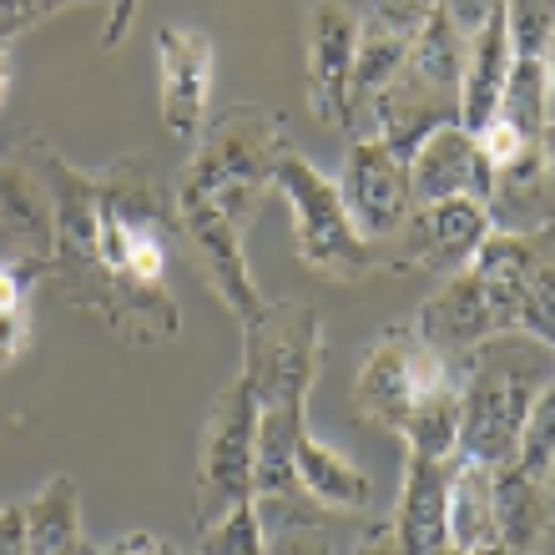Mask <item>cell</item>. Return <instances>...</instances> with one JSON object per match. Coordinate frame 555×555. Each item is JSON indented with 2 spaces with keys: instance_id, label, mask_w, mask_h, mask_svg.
<instances>
[{
  "instance_id": "cell-1",
  "label": "cell",
  "mask_w": 555,
  "mask_h": 555,
  "mask_svg": "<svg viewBox=\"0 0 555 555\" xmlns=\"http://www.w3.org/2000/svg\"><path fill=\"white\" fill-rule=\"evenodd\" d=\"M56 192V243L46 278L61 304L102 319L127 344H167L182 308L167 288V237L177 233V197L146 172L142 157H117L81 172L46 146Z\"/></svg>"
},
{
  "instance_id": "cell-2",
  "label": "cell",
  "mask_w": 555,
  "mask_h": 555,
  "mask_svg": "<svg viewBox=\"0 0 555 555\" xmlns=\"http://www.w3.org/2000/svg\"><path fill=\"white\" fill-rule=\"evenodd\" d=\"M551 379L555 349L520 328L475 344L465 353V379H460V460L490 469L515 460L520 424Z\"/></svg>"
},
{
  "instance_id": "cell-3",
  "label": "cell",
  "mask_w": 555,
  "mask_h": 555,
  "mask_svg": "<svg viewBox=\"0 0 555 555\" xmlns=\"http://www.w3.org/2000/svg\"><path fill=\"white\" fill-rule=\"evenodd\" d=\"M293 152L288 121L273 117L268 106H228L222 117L203 127V137L192 142V162L177 177L182 197H207L222 207L237 228H248L263 192L273 188L278 162Z\"/></svg>"
},
{
  "instance_id": "cell-4",
  "label": "cell",
  "mask_w": 555,
  "mask_h": 555,
  "mask_svg": "<svg viewBox=\"0 0 555 555\" xmlns=\"http://www.w3.org/2000/svg\"><path fill=\"white\" fill-rule=\"evenodd\" d=\"M273 188L288 197L293 248H298V263L308 273L334 278V283H359V278L379 273V248L353 228L349 207L338 197V182L323 177L304 152H288L278 162Z\"/></svg>"
},
{
  "instance_id": "cell-5",
  "label": "cell",
  "mask_w": 555,
  "mask_h": 555,
  "mask_svg": "<svg viewBox=\"0 0 555 555\" xmlns=\"http://www.w3.org/2000/svg\"><path fill=\"white\" fill-rule=\"evenodd\" d=\"M323 323L308 304H273L243 323V364L237 374L253 384L258 404H308L319 384Z\"/></svg>"
},
{
  "instance_id": "cell-6",
  "label": "cell",
  "mask_w": 555,
  "mask_h": 555,
  "mask_svg": "<svg viewBox=\"0 0 555 555\" xmlns=\"http://www.w3.org/2000/svg\"><path fill=\"white\" fill-rule=\"evenodd\" d=\"M444 384H454L450 359H439L414 328H389L369 349L364 369L353 379V414L399 435L414 404L429 399L435 389H444Z\"/></svg>"
},
{
  "instance_id": "cell-7",
  "label": "cell",
  "mask_w": 555,
  "mask_h": 555,
  "mask_svg": "<svg viewBox=\"0 0 555 555\" xmlns=\"http://www.w3.org/2000/svg\"><path fill=\"white\" fill-rule=\"evenodd\" d=\"M258 395L243 374L228 379L203 429V505L207 511H228L233 500H253V454H258Z\"/></svg>"
},
{
  "instance_id": "cell-8",
  "label": "cell",
  "mask_w": 555,
  "mask_h": 555,
  "mask_svg": "<svg viewBox=\"0 0 555 555\" xmlns=\"http://www.w3.org/2000/svg\"><path fill=\"white\" fill-rule=\"evenodd\" d=\"M495 233L490 212L469 197H450L435 207H414L410 222L389 243H379V268H410V273H460L480 243Z\"/></svg>"
},
{
  "instance_id": "cell-9",
  "label": "cell",
  "mask_w": 555,
  "mask_h": 555,
  "mask_svg": "<svg viewBox=\"0 0 555 555\" xmlns=\"http://www.w3.org/2000/svg\"><path fill=\"white\" fill-rule=\"evenodd\" d=\"M0 237L11 243L15 263L46 278L51 243H56V192L46 172V142L0 152Z\"/></svg>"
},
{
  "instance_id": "cell-10",
  "label": "cell",
  "mask_w": 555,
  "mask_h": 555,
  "mask_svg": "<svg viewBox=\"0 0 555 555\" xmlns=\"http://www.w3.org/2000/svg\"><path fill=\"white\" fill-rule=\"evenodd\" d=\"M177 197V233L188 237L192 258L203 263V278L212 283V293L222 298V308L237 319V328L248 319H258L268 308V298L258 293V283H253L248 273V253H243V233L248 228H237L222 207H212L207 197H182V192H172Z\"/></svg>"
},
{
  "instance_id": "cell-11",
  "label": "cell",
  "mask_w": 555,
  "mask_h": 555,
  "mask_svg": "<svg viewBox=\"0 0 555 555\" xmlns=\"http://www.w3.org/2000/svg\"><path fill=\"white\" fill-rule=\"evenodd\" d=\"M338 197L349 207L353 228L379 248L410 222L414 212V192H410V162L395 157L379 137H364V142H349L344 152V172L334 177Z\"/></svg>"
},
{
  "instance_id": "cell-12",
  "label": "cell",
  "mask_w": 555,
  "mask_h": 555,
  "mask_svg": "<svg viewBox=\"0 0 555 555\" xmlns=\"http://www.w3.org/2000/svg\"><path fill=\"white\" fill-rule=\"evenodd\" d=\"M359 30H364V21L349 0H308V112L334 132H344L353 121L349 87Z\"/></svg>"
},
{
  "instance_id": "cell-13",
  "label": "cell",
  "mask_w": 555,
  "mask_h": 555,
  "mask_svg": "<svg viewBox=\"0 0 555 555\" xmlns=\"http://www.w3.org/2000/svg\"><path fill=\"white\" fill-rule=\"evenodd\" d=\"M212 66H218V51L203 30L192 26H157V106L162 121L177 142H197L207 117V102H212Z\"/></svg>"
},
{
  "instance_id": "cell-14",
  "label": "cell",
  "mask_w": 555,
  "mask_h": 555,
  "mask_svg": "<svg viewBox=\"0 0 555 555\" xmlns=\"http://www.w3.org/2000/svg\"><path fill=\"white\" fill-rule=\"evenodd\" d=\"M495 188V167L485 162L475 132H465L460 121L439 127L420 142V152L410 157V192L414 207H435L450 197H469V203H490Z\"/></svg>"
},
{
  "instance_id": "cell-15",
  "label": "cell",
  "mask_w": 555,
  "mask_h": 555,
  "mask_svg": "<svg viewBox=\"0 0 555 555\" xmlns=\"http://www.w3.org/2000/svg\"><path fill=\"white\" fill-rule=\"evenodd\" d=\"M414 334H420L439 359H450V364L465 359V353L475 349V344H485L490 334H500L480 278L469 273V268L450 273V283H444L435 298H424L420 319H414Z\"/></svg>"
},
{
  "instance_id": "cell-16",
  "label": "cell",
  "mask_w": 555,
  "mask_h": 555,
  "mask_svg": "<svg viewBox=\"0 0 555 555\" xmlns=\"http://www.w3.org/2000/svg\"><path fill=\"white\" fill-rule=\"evenodd\" d=\"M450 460H424V454L404 450V490L395 505V535L399 555H439L450 545Z\"/></svg>"
},
{
  "instance_id": "cell-17",
  "label": "cell",
  "mask_w": 555,
  "mask_h": 555,
  "mask_svg": "<svg viewBox=\"0 0 555 555\" xmlns=\"http://www.w3.org/2000/svg\"><path fill=\"white\" fill-rule=\"evenodd\" d=\"M511 61H515V46H511V30H505V11H500L490 26H480L469 36L465 81H460V127L465 132H480V127L495 121Z\"/></svg>"
},
{
  "instance_id": "cell-18",
  "label": "cell",
  "mask_w": 555,
  "mask_h": 555,
  "mask_svg": "<svg viewBox=\"0 0 555 555\" xmlns=\"http://www.w3.org/2000/svg\"><path fill=\"white\" fill-rule=\"evenodd\" d=\"M293 475H298V490H304L313 505H323L328 515H353V511H369L374 500V485L349 454H338L328 439L308 435L298 439V454H293Z\"/></svg>"
},
{
  "instance_id": "cell-19",
  "label": "cell",
  "mask_w": 555,
  "mask_h": 555,
  "mask_svg": "<svg viewBox=\"0 0 555 555\" xmlns=\"http://www.w3.org/2000/svg\"><path fill=\"white\" fill-rule=\"evenodd\" d=\"M444 515H450V545L454 551L469 555V551H480V545L500 541V530H495V469L454 454Z\"/></svg>"
},
{
  "instance_id": "cell-20",
  "label": "cell",
  "mask_w": 555,
  "mask_h": 555,
  "mask_svg": "<svg viewBox=\"0 0 555 555\" xmlns=\"http://www.w3.org/2000/svg\"><path fill=\"white\" fill-rule=\"evenodd\" d=\"M551 500H545V480L520 469L515 460L495 465V530L500 545H511L515 555H530V545L541 541V530L551 526Z\"/></svg>"
},
{
  "instance_id": "cell-21",
  "label": "cell",
  "mask_w": 555,
  "mask_h": 555,
  "mask_svg": "<svg viewBox=\"0 0 555 555\" xmlns=\"http://www.w3.org/2000/svg\"><path fill=\"white\" fill-rule=\"evenodd\" d=\"M26 505L30 555H81V495L72 475H51Z\"/></svg>"
},
{
  "instance_id": "cell-22",
  "label": "cell",
  "mask_w": 555,
  "mask_h": 555,
  "mask_svg": "<svg viewBox=\"0 0 555 555\" xmlns=\"http://www.w3.org/2000/svg\"><path fill=\"white\" fill-rule=\"evenodd\" d=\"M500 121H511L530 146H541L551 132V76H545V56H515L505 91H500Z\"/></svg>"
},
{
  "instance_id": "cell-23",
  "label": "cell",
  "mask_w": 555,
  "mask_h": 555,
  "mask_svg": "<svg viewBox=\"0 0 555 555\" xmlns=\"http://www.w3.org/2000/svg\"><path fill=\"white\" fill-rule=\"evenodd\" d=\"M465 51H469V36H460L450 15L435 5L429 21L420 26V36L410 41V61H404V66H410L420 81H429V87L460 96V81H465Z\"/></svg>"
},
{
  "instance_id": "cell-24",
  "label": "cell",
  "mask_w": 555,
  "mask_h": 555,
  "mask_svg": "<svg viewBox=\"0 0 555 555\" xmlns=\"http://www.w3.org/2000/svg\"><path fill=\"white\" fill-rule=\"evenodd\" d=\"M404 61H410V41L395 36V30L369 26L364 21V30H359V56H353V87H349L353 117H359L364 106L379 102V91L404 72Z\"/></svg>"
},
{
  "instance_id": "cell-25",
  "label": "cell",
  "mask_w": 555,
  "mask_h": 555,
  "mask_svg": "<svg viewBox=\"0 0 555 555\" xmlns=\"http://www.w3.org/2000/svg\"><path fill=\"white\" fill-rule=\"evenodd\" d=\"M197 555H268V526L258 515V500H233L228 511L212 515Z\"/></svg>"
},
{
  "instance_id": "cell-26",
  "label": "cell",
  "mask_w": 555,
  "mask_h": 555,
  "mask_svg": "<svg viewBox=\"0 0 555 555\" xmlns=\"http://www.w3.org/2000/svg\"><path fill=\"white\" fill-rule=\"evenodd\" d=\"M36 268L26 263H0V369H11L30 344V313H26V293L36 283Z\"/></svg>"
},
{
  "instance_id": "cell-27",
  "label": "cell",
  "mask_w": 555,
  "mask_h": 555,
  "mask_svg": "<svg viewBox=\"0 0 555 555\" xmlns=\"http://www.w3.org/2000/svg\"><path fill=\"white\" fill-rule=\"evenodd\" d=\"M555 454V379L545 384L535 404H530L526 424H520V444H515V465L530 469V475H541L545 480V465H551Z\"/></svg>"
},
{
  "instance_id": "cell-28",
  "label": "cell",
  "mask_w": 555,
  "mask_h": 555,
  "mask_svg": "<svg viewBox=\"0 0 555 555\" xmlns=\"http://www.w3.org/2000/svg\"><path fill=\"white\" fill-rule=\"evenodd\" d=\"M505 30L515 56H545L555 46V0H505Z\"/></svg>"
},
{
  "instance_id": "cell-29",
  "label": "cell",
  "mask_w": 555,
  "mask_h": 555,
  "mask_svg": "<svg viewBox=\"0 0 555 555\" xmlns=\"http://www.w3.org/2000/svg\"><path fill=\"white\" fill-rule=\"evenodd\" d=\"M520 334L541 338L555 349V263H541L526 288V308H520Z\"/></svg>"
},
{
  "instance_id": "cell-30",
  "label": "cell",
  "mask_w": 555,
  "mask_h": 555,
  "mask_svg": "<svg viewBox=\"0 0 555 555\" xmlns=\"http://www.w3.org/2000/svg\"><path fill=\"white\" fill-rule=\"evenodd\" d=\"M353 11H359V21H369V26H384V30H395V36H404V41H414L435 5H429V0H359Z\"/></svg>"
},
{
  "instance_id": "cell-31",
  "label": "cell",
  "mask_w": 555,
  "mask_h": 555,
  "mask_svg": "<svg viewBox=\"0 0 555 555\" xmlns=\"http://www.w3.org/2000/svg\"><path fill=\"white\" fill-rule=\"evenodd\" d=\"M268 555H349V545L323 520H304V526H278V535H268Z\"/></svg>"
},
{
  "instance_id": "cell-32",
  "label": "cell",
  "mask_w": 555,
  "mask_h": 555,
  "mask_svg": "<svg viewBox=\"0 0 555 555\" xmlns=\"http://www.w3.org/2000/svg\"><path fill=\"white\" fill-rule=\"evenodd\" d=\"M475 142H480L485 162H490L495 172H500V167H511L515 157H526V152H530V142H526V137L515 132L511 121H500V117L490 121V127H480V132H475Z\"/></svg>"
},
{
  "instance_id": "cell-33",
  "label": "cell",
  "mask_w": 555,
  "mask_h": 555,
  "mask_svg": "<svg viewBox=\"0 0 555 555\" xmlns=\"http://www.w3.org/2000/svg\"><path fill=\"white\" fill-rule=\"evenodd\" d=\"M41 21H51V0H0V46H11Z\"/></svg>"
},
{
  "instance_id": "cell-34",
  "label": "cell",
  "mask_w": 555,
  "mask_h": 555,
  "mask_svg": "<svg viewBox=\"0 0 555 555\" xmlns=\"http://www.w3.org/2000/svg\"><path fill=\"white\" fill-rule=\"evenodd\" d=\"M439 11L450 15L460 36H475V30L490 26V21L505 11V0H439Z\"/></svg>"
},
{
  "instance_id": "cell-35",
  "label": "cell",
  "mask_w": 555,
  "mask_h": 555,
  "mask_svg": "<svg viewBox=\"0 0 555 555\" xmlns=\"http://www.w3.org/2000/svg\"><path fill=\"white\" fill-rule=\"evenodd\" d=\"M0 555H30L26 505H0Z\"/></svg>"
},
{
  "instance_id": "cell-36",
  "label": "cell",
  "mask_w": 555,
  "mask_h": 555,
  "mask_svg": "<svg viewBox=\"0 0 555 555\" xmlns=\"http://www.w3.org/2000/svg\"><path fill=\"white\" fill-rule=\"evenodd\" d=\"M353 555H399V535H395V526H389V520H384V526H374L364 535V541H359V551Z\"/></svg>"
},
{
  "instance_id": "cell-37",
  "label": "cell",
  "mask_w": 555,
  "mask_h": 555,
  "mask_svg": "<svg viewBox=\"0 0 555 555\" xmlns=\"http://www.w3.org/2000/svg\"><path fill=\"white\" fill-rule=\"evenodd\" d=\"M106 555H162V541L157 535H146V530H132V535H121Z\"/></svg>"
},
{
  "instance_id": "cell-38",
  "label": "cell",
  "mask_w": 555,
  "mask_h": 555,
  "mask_svg": "<svg viewBox=\"0 0 555 555\" xmlns=\"http://www.w3.org/2000/svg\"><path fill=\"white\" fill-rule=\"evenodd\" d=\"M5 87H11V46H0V102H5Z\"/></svg>"
},
{
  "instance_id": "cell-39",
  "label": "cell",
  "mask_w": 555,
  "mask_h": 555,
  "mask_svg": "<svg viewBox=\"0 0 555 555\" xmlns=\"http://www.w3.org/2000/svg\"><path fill=\"white\" fill-rule=\"evenodd\" d=\"M545 76H551V127H555V46L545 51Z\"/></svg>"
},
{
  "instance_id": "cell-40",
  "label": "cell",
  "mask_w": 555,
  "mask_h": 555,
  "mask_svg": "<svg viewBox=\"0 0 555 555\" xmlns=\"http://www.w3.org/2000/svg\"><path fill=\"white\" fill-rule=\"evenodd\" d=\"M545 500H551V515H555V454H551V465H545Z\"/></svg>"
},
{
  "instance_id": "cell-41",
  "label": "cell",
  "mask_w": 555,
  "mask_h": 555,
  "mask_svg": "<svg viewBox=\"0 0 555 555\" xmlns=\"http://www.w3.org/2000/svg\"><path fill=\"white\" fill-rule=\"evenodd\" d=\"M469 555H515L511 545H500V541H490V545H480V551H469Z\"/></svg>"
},
{
  "instance_id": "cell-42",
  "label": "cell",
  "mask_w": 555,
  "mask_h": 555,
  "mask_svg": "<svg viewBox=\"0 0 555 555\" xmlns=\"http://www.w3.org/2000/svg\"><path fill=\"white\" fill-rule=\"evenodd\" d=\"M66 5H81V0H51V15H56V11H66Z\"/></svg>"
},
{
  "instance_id": "cell-43",
  "label": "cell",
  "mask_w": 555,
  "mask_h": 555,
  "mask_svg": "<svg viewBox=\"0 0 555 555\" xmlns=\"http://www.w3.org/2000/svg\"><path fill=\"white\" fill-rule=\"evenodd\" d=\"M81 555H106V551H102V545H87V541H81Z\"/></svg>"
},
{
  "instance_id": "cell-44",
  "label": "cell",
  "mask_w": 555,
  "mask_h": 555,
  "mask_svg": "<svg viewBox=\"0 0 555 555\" xmlns=\"http://www.w3.org/2000/svg\"><path fill=\"white\" fill-rule=\"evenodd\" d=\"M439 555H465V551H454V545H444V551H439Z\"/></svg>"
},
{
  "instance_id": "cell-45",
  "label": "cell",
  "mask_w": 555,
  "mask_h": 555,
  "mask_svg": "<svg viewBox=\"0 0 555 555\" xmlns=\"http://www.w3.org/2000/svg\"><path fill=\"white\" fill-rule=\"evenodd\" d=\"M429 5H439V0H429Z\"/></svg>"
}]
</instances>
